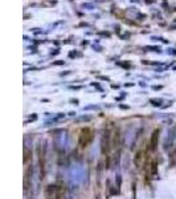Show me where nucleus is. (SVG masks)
Instances as JSON below:
<instances>
[{
  "instance_id": "f257e3e1",
  "label": "nucleus",
  "mask_w": 176,
  "mask_h": 199,
  "mask_svg": "<svg viewBox=\"0 0 176 199\" xmlns=\"http://www.w3.org/2000/svg\"><path fill=\"white\" fill-rule=\"evenodd\" d=\"M64 195H65V186L61 185V183L49 185L45 190L46 199H62Z\"/></svg>"
},
{
  "instance_id": "f03ea898",
  "label": "nucleus",
  "mask_w": 176,
  "mask_h": 199,
  "mask_svg": "<svg viewBox=\"0 0 176 199\" xmlns=\"http://www.w3.org/2000/svg\"><path fill=\"white\" fill-rule=\"evenodd\" d=\"M94 138V131L90 127H84L78 136V145L81 147H87Z\"/></svg>"
},
{
  "instance_id": "7ed1b4c3",
  "label": "nucleus",
  "mask_w": 176,
  "mask_h": 199,
  "mask_svg": "<svg viewBox=\"0 0 176 199\" xmlns=\"http://www.w3.org/2000/svg\"><path fill=\"white\" fill-rule=\"evenodd\" d=\"M159 136H160V129H155L151 134L150 138V143H148V150L150 151H155L156 147L159 145Z\"/></svg>"
},
{
  "instance_id": "20e7f679",
  "label": "nucleus",
  "mask_w": 176,
  "mask_h": 199,
  "mask_svg": "<svg viewBox=\"0 0 176 199\" xmlns=\"http://www.w3.org/2000/svg\"><path fill=\"white\" fill-rule=\"evenodd\" d=\"M146 154H147V151H146L145 149H142V150L136 151L135 158H134V163H135L136 167H140L142 165L145 163V161H146Z\"/></svg>"
},
{
  "instance_id": "39448f33",
  "label": "nucleus",
  "mask_w": 176,
  "mask_h": 199,
  "mask_svg": "<svg viewBox=\"0 0 176 199\" xmlns=\"http://www.w3.org/2000/svg\"><path fill=\"white\" fill-rule=\"evenodd\" d=\"M148 173H150V175H155L158 173V162H156V159H152L151 163L148 165Z\"/></svg>"
},
{
  "instance_id": "423d86ee",
  "label": "nucleus",
  "mask_w": 176,
  "mask_h": 199,
  "mask_svg": "<svg viewBox=\"0 0 176 199\" xmlns=\"http://www.w3.org/2000/svg\"><path fill=\"white\" fill-rule=\"evenodd\" d=\"M81 7L82 8H86V9H93L94 8V6H93V4H89V3H84Z\"/></svg>"
},
{
  "instance_id": "0eeeda50",
  "label": "nucleus",
  "mask_w": 176,
  "mask_h": 199,
  "mask_svg": "<svg viewBox=\"0 0 176 199\" xmlns=\"http://www.w3.org/2000/svg\"><path fill=\"white\" fill-rule=\"evenodd\" d=\"M95 1H98V3H103L105 0H95Z\"/></svg>"
}]
</instances>
